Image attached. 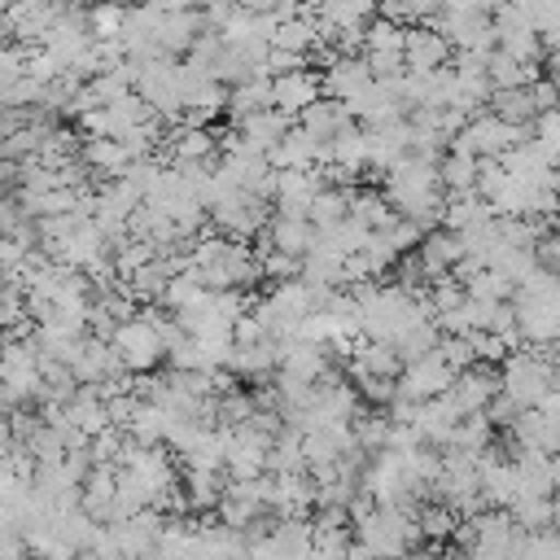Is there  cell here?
I'll return each mask as SVG.
<instances>
[{"mask_svg": "<svg viewBox=\"0 0 560 560\" xmlns=\"http://www.w3.org/2000/svg\"><path fill=\"white\" fill-rule=\"evenodd\" d=\"M354 542H363L376 560H407L411 551H420L424 529L416 512L402 508H376L368 521L354 525Z\"/></svg>", "mask_w": 560, "mask_h": 560, "instance_id": "obj_1", "label": "cell"}, {"mask_svg": "<svg viewBox=\"0 0 560 560\" xmlns=\"http://www.w3.org/2000/svg\"><path fill=\"white\" fill-rule=\"evenodd\" d=\"M499 385L521 411H538L547 402V394L560 389V372H556V359H547L538 350H516L499 368Z\"/></svg>", "mask_w": 560, "mask_h": 560, "instance_id": "obj_2", "label": "cell"}, {"mask_svg": "<svg viewBox=\"0 0 560 560\" xmlns=\"http://www.w3.org/2000/svg\"><path fill=\"white\" fill-rule=\"evenodd\" d=\"M433 31L451 39V48H499V31H494V9L486 4H442L433 18Z\"/></svg>", "mask_w": 560, "mask_h": 560, "instance_id": "obj_3", "label": "cell"}, {"mask_svg": "<svg viewBox=\"0 0 560 560\" xmlns=\"http://www.w3.org/2000/svg\"><path fill=\"white\" fill-rule=\"evenodd\" d=\"M109 341H114V350H118V359H122V368L131 376H144L166 359V337H162V328L153 324L149 311L127 319V324H118V332Z\"/></svg>", "mask_w": 560, "mask_h": 560, "instance_id": "obj_4", "label": "cell"}, {"mask_svg": "<svg viewBox=\"0 0 560 560\" xmlns=\"http://www.w3.org/2000/svg\"><path fill=\"white\" fill-rule=\"evenodd\" d=\"M271 219H276L271 206L254 192H232L210 210V228L228 241H254L262 236V228H271Z\"/></svg>", "mask_w": 560, "mask_h": 560, "instance_id": "obj_5", "label": "cell"}, {"mask_svg": "<svg viewBox=\"0 0 560 560\" xmlns=\"http://www.w3.org/2000/svg\"><path fill=\"white\" fill-rule=\"evenodd\" d=\"M472 525V542H468V560H516L525 529L508 516V512H481L468 521Z\"/></svg>", "mask_w": 560, "mask_h": 560, "instance_id": "obj_6", "label": "cell"}, {"mask_svg": "<svg viewBox=\"0 0 560 560\" xmlns=\"http://www.w3.org/2000/svg\"><path fill=\"white\" fill-rule=\"evenodd\" d=\"M499 394H503L499 372H494L490 363H477V368L459 372V376H455V389L442 394V398H446V407H451L459 420H468V416H486Z\"/></svg>", "mask_w": 560, "mask_h": 560, "instance_id": "obj_7", "label": "cell"}, {"mask_svg": "<svg viewBox=\"0 0 560 560\" xmlns=\"http://www.w3.org/2000/svg\"><path fill=\"white\" fill-rule=\"evenodd\" d=\"M455 376H459V372H455L442 354H429V359H416V363L402 368L398 394L411 398V402H433V398H442V394L455 389Z\"/></svg>", "mask_w": 560, "mask_h": 560, "instance_id": "obj_8", "label": "cell"}, {"mask_svg": "<svg viewBox=\"0 0 560 560\" xmlns=\"http://www.w3.org/2000/svg\"><path fill=\"white\" fill-rule=\"evenodd\" d=\"M319 101H324V79H319V70H289V74H276V79H271V109L289 114L293 122H298L311 105H319Z\"/></svg>", "mask_w": 560, "mask_h": 560, "instance_id": "obj_9", "label": "cell"}, {"mask_svg": "<svg viewBox=\"0 0 560 560\" xmlns=\"http://www.w3.org/2000/svg\"><path fill=\"white\" fill-rule=\"evenodd\" d=\"M416 258H420V271H424V280L429 284H438V280H446V276H455L459 267H464V236H455V232H446V228H438V232H429L424 236V245L416 249Z\"/></svg>", "mask_w": 560, "mask_h": 560, "instance_id": "obj_10", "label": "cell"}, {"mask_svg": "<svg viewBox=\"0 0 560 560\" xmlns=\"http://www.w3.org/2000/svg\"><path fill=\"white\" fill-rule=\"evenodd\" d=\"M402 57H407V74H433V70H446L455 61V48L433 26H411Z\"/></svg>", "mask_w": 560, "mask_h": 560, "instance_id": "obj_11", "label": "cell"}, {"mask_svg": "<svg viewBox=\"0 0 560 560\" xmlns=\"http://www.w3.org/2000/svg\"><path fill=\"white\" fill-rule=\"evenodd\" d=\"M319 79H324V101H341V105H350L354 96H363L376 83L363 57H337L332 66L319 70Z\"/></svg>", "mask_w": 560, "mask_h": 560, "instance_id": "obj_12", "label": "cell"}, {"mask_svg": "<svg viewBox=\"0 0 560 560\" xmlns=\"http://www.w3.org/2000/svg\"><path fill=\"white\" fill-rule=\"evenodd\" d=\"M280 376H289V381H306V385H319V381H328V376H332V359H328V346H315V341H284Z\"/></svg>", "mask_w": 560, "mask_h": 560, "instance_id": "obj_13", "label": "cell"}, {"mask_svg": "<svg viewBox=\"0 0 560 560\" xmlns=\"http://www.w3.org/2000/svg\"><path fill=\"white\" fill-rule=\"evenodd\" d=\"M280 359H284V341L267 337V341H258V346H232L223 372L236 376V381H258V376H271V372L280 368Z\"/></svg>", "mask_w": 560, "mask_h": 560, "instance_id": "obj_14", "label": "cell"}, {"mask_svg": "<svg viewBox=\"0 0 560 560\" xmlns=\"http://www.w3.org/2000/svg\"><path fill=\"white\" fill-rule=\"evenodd\" d=\"M298 122L289 118V114H280V109H262V114H249V118H241L236 122V136L245 140V144H254L258 153H276L280 144H284V136L293 131Z\"/></svg>", "mask_w": 560, "mask_h": 560, "instance_id": "obj_15", "label": "cell"}, {"mask_svg": "<svg viewBox=\"0 0 560 560\" xmlns=\"http://www.w3.org/2000/svg\"><path fill=\"white\" fill-rule=\"evenodd\" d=\"M407 158H411V122L368 131V166H372V171L389 175V171L402 166Z\"/></svg>", "mask_w": 560, "mask_h": 560, "instance_id": "obj_16", "label": "cell"}, {"mask_svg": "<svg viewBox=\"0 0 560 560\" xmlns=\"http://www.w3.org/2000/svg\"><path fill=\"white\" fill-rule=\"evenodd\" d=\"M324 162H328V144L315 140V136L302 131V127H293V131L284 136V144L271 153V166H276V171H319Z\"/></svg>", "mask_w": 560, "mask_h": 560, "instance_id": "obj_17", "label": "cell"}, {"mask_svg": "<svg viewBox=\"0 0 560 560\" xmlns=\"http://www.w3.org/2000/svg\"><path fill=\"white\" fill-rule=\"evenodd\" d=\"M402 359H398V350L394 346H385V341H359L354 346V354H350V376L354 381H363V376H372V381H398L402 376Z\"/></svg>", "mask_w": 560, "mask_h": 560, "instance_id": "obj_18", "label": "cell"}, {"mask_svg": "<svg viewBox=\"0 0 560 560\" xmlns=\"http://www.w3.org/2000/svg\"><path fill=\"white\" fill-rule=\"evenodd\" d=\"M315 236H319L315 223L302 219V214H276V219H271V232H267L271 249L289 254V258H306V254L315 249Z\"/></svg>", "mask_w": 560, "mask_h": 560, "instance_id": "obj_19", "label": "cell"}, {"mask_svg": "<svg viewBox=\"0 0 560 560\" xmlns=\"http://www.w3.org/2000/svg\"><path fill=\"white\" fill-rule=\"evenodd\" d=\"M512 442H516V451L560 455V429L542 411H521V420L512 424Z\"/></svg>", "mask_w": 560, "mask_h": 560, "instance_id": "obj_20", "label": "cell"}, {"mask_svg": "<svg viewBox=\"0 0 560 560\" xmlns=\"http://www.w3.org/2000/svg\"><path fill=\"white\" fill-rule=\"evenodd\" d=\"M494 219H499V214H494V206H490L486 197L468 192V197H451V201H446L442 228H446V232H455V236H464V232H477V228H486V223H494Z\"/></svg>", "mask_w": 560, "mask_h": 560, "instance_id": "obj_21", "label": "cell"}, {"mask_svg": "<svg viewBox=\"0 0 560 560\" xmlns=\"http://www.w3.org/2000/svg\"><path fill=\"white\" fill-rule=\"evenodd\" d=\"M298 127L328 144L332 136H341L346 127H354V114H350V105H341V101H319V105H311V109L298 118Z\"/></svg>", "mask_w": 560, "mask_h": 560, "instance_id": "obj_22", "label": "cell"}, {"mask_svg": "<svg viewBox=\"0 0 560 560\" xmlns=\"http://www.w3.org/2000/svg\"><path fill=\"white\" fill-rule=\"evenodd\" d=\"M79 162L88 166V175L118 179V175L131 166V153H127L118 140H92V136H83V153H79Z\"/></svg>", "mask_w": 560, "mask_h": 560, "instance_id": "obj_23", "label": "cell"}, {"mask_svg": "<svg viewBox=\"0 0 560 560\" xmlns=\"http://www.w3.org/2000/svg\"><path fill=\"white\" fill-rule=\"evenodd\" d=\"M350 219H354L359 228H368V232H389V228L398 223V214H394V206L385 201L381 188H354V197H350Z\"/></svg>", "mask_w": 560, "mask_h": 560, "instance_id": "obj_24", "label": "cell"}, {"mask_svg": "<svg viewBox=\"0 0 560 560\" xmlns=\"http://www.w3.org/2000/svg\"><path fill=\"white\" fill-rule=\"evenodd\" d=\"M477 179H481V162H477V158L455 153V149L442 158V188H446V197H468V192H477Z\"/></svg>", "mask_w": 560, "mask_h": 560, "instance_id": "obj_25", "label": "cell"}, {"mask_svg": "<svg viewBox=\"0 0 560 560\" xmlns=\"http://www.w3.org/2000/svg\"><path fill=\"white\" fill-rule=\"evenodd\" d=\"M262 109H271V74H254L249 83L232 88V105H228L232 122H241L249 114H262Z\"/></svg>", "mask_w": 560, "mask_h": 560, "instance_id": "obj_26", "label": "cell"}, {"mask_svg": "<svg viewBox=\"0 0 560 560\" xmlns=\"http://www.w3.org/2000/svg\"><path fill=\"white\" fill-rule=\"evenodd\" d=\"M490 114L503 118V122H512V127H529V131L538 122V105H534L529 88H521V92H494L490 96Z\"/></svg>", "mask_w": 560, "mask_h": 560, "instance_id": "obj_27", "label": "cell"}, {"mask_svg": "<svg viewBox=\"0 0 560 560\" xmlns=\"http://www.w3.org/2000/svg\"><path fill=\"white\" fill-rule=\"evenodd\" d=\"M350 197H354V188H324V192L315 197V206H311V223H315V232H332V228H341V223L350 219Z\"/></svg>", "mask_w": 560, "mask_h": 560, "instance_id": "obj_28", "label": "cell"}, {"mask_svg": "<svg viewBox=\"0 0 560 560\" xmlns=\"http://www.w3.org/2000/svg\"><path fill=\"white\" fill-rule=\"evenodd\" d=\"M534 79H542V74L529 70V66H521V61H512L508 52H494V57H490V88H494V92H521V88H529Z\"/></svg>", "mask_w": 560, "mask_h": 560, "instance_id": "obj_29", "label": "cell"}, {"mask_svg": "<svg viewBox=\"0 0 560 560\" xmlns=\"http://www.w3.org/2000/svg\"><path fill=\"white\" fill-rule=\"evenodd\" d=\"M354 438H359V451L381 455V451H389L394 420H389L385 411H359V420H354Z\"/></svg>", "mask_w": 560, "mask_h": 560, "instance_id": "obj_30", "label": "cell"}, {"mask_svg": "<svg viewBox=\"0 0 560 560\" xmlns=\"http://www.w3.org/2000/svg\"><path fill=\"white\" fill-rule=\"evenodd\" d=\"M490 433H494L490 416H468V420L455 424V438H451L446 451H459V455H486V451H490Z\"/></svg>", "mask_w": 560, "mask_h": 560, "instance_id": "obj_31", "label": "cell"}, {"mask_svg": "<svg viewBox=\"0 0 560 560\" xmlns=\"http://www.w3.org/2000/svg\"><path fill=\"white\" fill-rule=\"evenodd\" d=\"M464 289H468V298H477V302H494V306H503V302L516 298V284H512L508 276H499V271H477V276L464 280Z\"/></svg>", "mask_w": 560, "mask_h": 560, "instance_id": "obj_32", "label": "cell"}, {"mask_svg": "<svg viewBox=\"0 0 560 560\" xmlns=\"http://www.w3.org/2000/svg\"><path fill=\"white\" fill-rule=\"evenodd\" d=\"M416 516H420V529H424L429 542H451L459 534V516L446 503H420Z\"/></svg>", "mask_w": 560, "mask_h": 560, "instance_id": "obj_33", "label": "cell"}, {"mask_svg": "<svg viewBox=\"0 0 560 560\" xmlns=\"http://www.w3.org/2000/svg\"><path fill=\"white\" fill-rule=\"evenodd\" d=\"M407 48V31L389 18H372L368 22V35H363V52H402Z\"/></svg>", "mask_w": 560, "mask_h": 560, "instance_id": "obj_34", "label": "cell"}, {"mask_svg": "<svg viewBox=\"0 0 560 560\" xmlns=\"http://www.w3.org/2000/svg\"><path fill=\"white\" fill-rule=\"evenodd\" d=\"M438 354H442V359H446L455 372H468V368H477V350H472V337H442Z\"/></svg>", "mask_w": 560, "mask_h": 560, "instance_id": "obj_35", "label": "cell"}, {"mask_svg": "<svg viewBox=\"0 0 560 560\" xmlns=\"http://www.w3.org/2000/svg\"><path fill=\"white\" fill-rule=\"evenodd\" d=\"M538 262H542L547 271H556V276H560V223L542 236V245H538Z\"/></svg>", "mask_w": 560, "mask_h": 560, "instance_id": "obj_36", "label": "cell"}, {"mask_svg": "<svg viewBox=\"0 0 560 560\" xmlns=\"http://www.w3.org/2000/svg\"><path fill=\"white\" fill-rule=\"evenodd\" d=\"M486 416H490V424H508V429H512V424L521 420V407H516L508 394H499V398L490 402V411H486Z\"/></svg>", "mask_w": 560, "mask_h": 560, "instance_id": "obj_37", "label": "cell"}, {"mask_svg": "<svg viewBox=\"0 0 560 560\" xmlns=\"http://www.w3.org/2000/svg\"><path fill=\"white\" fill-rule=\"evenodd\" d=\"M346 560H376V556H372V551H368L363 542H350V551H346Z\"/></svg>", "mask_w": 560, "mask_h": 560, "instance_id": "obj_38", "label": "cell"}, {"mask_svg": "<svg viewBox=\"0 0 560 560\" xmlns=\"http://www.w3.org/2000/svg\"><path fill=\"white\" fill-rule=\"evenodd\" d=\"M547 79H551V83H560V52H551V57H547Z\"/></svg>", "mask_w": 560, "mask_h": 560, "instance_id": "obj_39", "label": "cell"}, {"mask_svg": "<svg viewBox=\"0 0 560 560\" xmlns=\"http://www.w3.org/2000/svg\"><path fill=\"white\" fill-rule=\"evenodd\" d=\"M407 560H442V551H411Z\"/></svg>", "mask_w": 560, "mask_h": 560, "instance_id": "obj_40", "label": "cell"}]
</instances>
